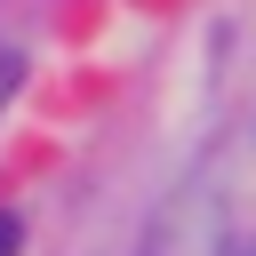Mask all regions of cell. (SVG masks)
I'll list each match as a JSON object with an SVG mask.
<instances>
[{
    "label": "cell",
    "instance_id": "1",
    "mask_svg": "<svg viewBox=\"0 0 256 256\" xmlns=\"http://www.w3.org/2000/svg\"><path fill=\"white\" fill-rule=\"evenodd\" d=\"M16 248H24V224H16L8 208H0V256H16Z\"/></svg>",
    "mask_w": 256,
    "mask_h": 256
}]
</instances>
